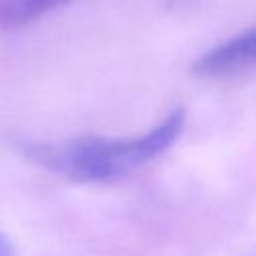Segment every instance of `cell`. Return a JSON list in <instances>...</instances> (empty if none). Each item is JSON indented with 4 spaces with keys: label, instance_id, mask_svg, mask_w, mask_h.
I'll return each instance as SVG.
<instances>
[{
    "label": "cell",
    "instance_id": "cell-1",
    "mask_svg": "<svg viewBox=\"0 0 256 256\" xmlns=\"http://www.w3.org/2000/svg\"><path fill=\"white\" fill-rule=\"evenodd\" d=\"M186 112L174 108L160 124L134 138L82 136L60 142L20 140L14 146L30 162L74 182H106L120 178L168 150L180 136Z\"/></svg>",
    "mask_w": 256,
    "mask_h": 256
},
{
    "label": "cell",
    "instance_id": "cell-2",
    "mask_svg": "<svg viewBox=\"0 0 256 256\" xmlns=\"http://www.w3.org/2000/svg\"><path fill=\"white\" fill-rule=\"evenodd\" d=\"M256 66V26L204 52L192 66L200 78H222Z\"/></svg>",
    "mask_w": 256,
    "mask_h": 256
},
{
    "label": "cell",
    "instance_id": "cell-3",
    "mask_svg": "<svg viewBox=\"0 0 256 256\" xmlns=\"http://www.w3.org/2000/svg\"><path fill=\"white\" fill-rule=\"evenodd\" d=\"M70 0H0V32H12Z\"/></svg>",
    "mask_w": 256,
    "mask_h": 256
},
{
    "label": "cell",
    "instance_id": "cell-4",
    "mask_svg": "<svg viewBox=\"0 0 256 256\" xmlns=\"http://www.w3.org/2000/svg\"><path fill=\"white\" fill-rule=\"evenodd\" d=\"M0 256H14V248L2 232H0Z\"/></svg>",
    "mask_w": 256,
    "mask_h": 256
}]
</instances>
